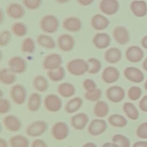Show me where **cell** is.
<instances>
[{"instance_id":"cell-1","label":"cell","mask_w":147,"mask_h":147,"mask_svg":"<svg viewBox=\"0 0 147 147\" xmlns=\"http://www.w3.org/2000/svg\"><path fill=\"white\" fill-rule=\"evenodd\" d=\"M66 68L71 75L80 76L88 72L89 67L86 60L82 58H76L67 63Z\"/></svg>"},{"instance_id":"cell-2","label":"cell","mask_w":147,"mask_h":147,"mask_svg":"<svg viewBox=\"0 0 147 147\" xmlns=\"http://www.w3.org/2000/svg\"><path fill=\"white\" fill-rule=\"evenodd\" d=\"M40 29L47 34H53L57 32L60 26V22L57 17L53 14H47L40 20Z\"/></svg>"},{"instance_id":"cell-3","label":"cell","mask_w":147,"mask_h":147,"mask_svg":"<svg viewBox=\"0 0 147 147\" xmlns=\"http://www.w3.org/2000/svg\"><path fill=\"white\" fill-rule=\"evenodd\" d=\"M48 129V123L41 119L29 123L25 128L26 134L30 137H38L43 135Z\"/></svg>"},{"instance_id":"cell-4","label":"cell","mask_w":147,"mask_h":147,"mask_svg":"<svg viewBox=\"0 0 147 147\" xmlns=\"http://www.w3.org/2000/svg\"><path fill=\"white\" fill-rule=\"evenodd\" d=\"M9 95L12 102L16 105H23L27 99V90L21 84L13 85L9 90Z\"/></svg>"},{"instance_id":"cell-5","label":"cell","mask_w":147,"mask_h":147,"mask_svg":"<svg viewBox=\"0 0 147 147\" xmlns=\"http://www.w3.org/2000/svg\"><path fill=\"white\" fill-rule=\"evenodd\" d=\"M51 134L52 138L57 141L66 139L69 134L68 124L64 121H57L54 123L51 127Z\"/></svg>"},{"instance_id":"cell-6","label":"cell","mask_w":147,"mask_h":147,"mask_svg":"<svg viewBox=\"0 0 147 147\" xmlns=\"http://www.w3.org/2000/svg\"><path fill=\"white\" fill-rule=\"evenodd\" d=\"M43 105L45 109L48 112L56 113L61 110L63 106V102L57 95L49 94L44 98Z\"/></svg>"},{"instance_id":"cell-7","label":"cell","mask_w":147,"mask_h":147,"mask_svg":"<svg viewBox=\"0 0 147 147\" xmlns=\"http://www.w3.org/2000/svg\"><path fill=\"white\" fill-rule=\"evenodd\" d=\"M8 68L14 74H24L28 68L26 60L20 56H14L11 57L7 62Z\"/></svg>"},{"instance_id":"cell-8","label":"cell","mask_w":147,"mask_h":147,"mask_svg":"<svg viewBox=\"0 0 147 147\" xmlns=\"http://www.w3.org/2000/svg\"><path fill=\"white\" fill-rule=\"evenodd\" d=\"M107 129V122L102 118L92 119L88 125V133L92 136H98L104 133Z\"/></svg>"},{"instance_id":"cell-9","label":"cell","mask_w":147,"mask_h":147,"mask_svg":"<svg viewBox=\"0 0 147 147\" xmlns=\"http://www.w3.org/2000/svg\"><path fill=\"white\" fill-rule=\"evenodd\" d=\"M56 43L59 50L64 52H69L74 49L75 40L72 35L63 33L58 36Z\"/></svg>"},{"instance_id":"cell-10","label":"cell","mask_w":147,"mask_h":147,"mask_svg":"<svg viewBox=\"0 0 147 147\" xmlns=\"http://www.w3.org/2000/svg\"><path fill=\"white\" fill-rule=\"evenodd\" d=\"M63 63L62 56L57 53H51L47 55L42 60V67L47 70H52L61 66Z\"/></svg>"},{"instance_id":"cell-11","label":"cell","mask_w":147,"mask_h":147,"mask_svg":"<svg viewBox=\"0 0 147 147\" xmlns=\"http://www.w3.org/2000/svg\"><path fill=\"white\" fill-rule=\"evenodd\" d=\"M2 123L4 127L10 132H17L22 127L21 119L14 114H7L5 115L2 119Z\"/></svg>"},{"instance_id":"cell-12","label":"cell","mask_w":147,"mask_h":147,"mask_svg":"<svg viewBox=\"0 0 147 147\" xmlns=\"http://www.w3.org/2000/svg\"><path fill=\"white\" fill-rule=\"evenodd\" d=\"M106 96L111 102L119 103L125 98V91L121 86H112L106 90Z\"/></svg>"},{"instance_id":"cell-13","label":"cell","mask_w":147,"mask_h":147,"mask_svg":"<svg viewBox=\"0 0 147 147\" xmlns=\"http://www.w3.org/2000/svg\"><path fill=\"white\" fill-rule=\"evenodd\" d=\"M99 9L103 14L113 16L118 11L119 3L117 0H101L99 3Z\"/></svg>"},{"instance_id":"cell-14","label":"cell","mask_w":147,"mask_h":147,"mask_svg":"<svg viewBox=\"0 0 147 147\" xmlns=\"http://www.w3.org/2000/svg\"><path fill=\"white\" fill-rule=\"evenodd\" d=\"M6 13L11 19L20 20L25 16V10L24 6L21 4L17 2H11L7 6Z\"/></svg>"},{"instance_id":"cell-15","label":"cell","mask_w":147,"mask_h":147,"mask_svg":"<svg viewBox=\"0 0 147 147\" xmlns=\"http://www.w3.org/2000/svg\"><path fill=\"white\" fill-rule=\"evenodd\" d=\"M89 117L84 112L77 113L72 115L70 119V123L72 127L76 130H82L88 125Z\"/></svg>"},{"instance_id":"cell-16","label":"cell","mask_w":147,"mask_h":147,"mask_svg":"<svg viewBox=\"0 0 147 147\" xmlns=\"http://www.w3.org/2000/svg\"><path fill=\"white\" fill-rule=\"evenodd\" d=\"M114 40L119 45H125L130 40V34L127 29L122 26H117L113 30Z\"/></svg>"},{"instance_id":"cell-17","label":"cell","mask_w":147,"mask_h":147,"mask_svg":"<svg viewBox=\"0 0 147 147\" xmlns=\"http://www.w3.org/2000/svg\"><path fill=\"white\" fill-rule=\"evenodd\" d=\"M119 70L113 66H108L104 68L101 74L102 80L106 84H111L116 82L119 78Z\"/></svg>"},{"instance_id":"cell-18","label":"cell","mask_w":147,"mask_h":147,"mask_svg":"<svg viewBox=\"0 0 147 147\" xmlns=\"http://www.w3.org/2000/svg\"><path fill=\"white\" fill-rule=\"evenodd\" d=\"M82 22L76 16H69L64 18L62 22L63 28L68 32H76L82 28Z\"/></svg>"},{"instance_id":"cell-19","label":"cell","mask_w":147,"mask_h":147,"mask_svg":"<svg viewBox=\"0 0 147 147\" xmlns=\"http://www.w3.org/2000/svg\"><path fill=\"white\" fill-rule=\"evenodd\" d=\"M111 39L107 33H97L95 34L92 38L94 46L98 49L107 48L111 44Z\"/></svg>"},{"instance_id":"cell-20","label":"cell","mask_w":147,"mask_h":147,"mask_svg":"<svg viewBox=\"0 0 147 147\" xmlns=\"http://www.w3.org/2000/svg\"><path fill=\"white\" fill-rule=\"evenodd\" d=\"M109 20L105 16L96 14L92 16L90 21L91 28L97 31L103 30L107 29L110 25Z\"/></svg>"},{"instance_id":"cell-21","label":"cell","mask_w":147,"mask_h":147,"mask_svg":"<svg viewBox=\"0 0 147 147\" xmlns=\"http://www.w3.org/2000/svg\"><path fill=\"white\" fill-rule=\"evenodd\" d=\"M125 78L134 83H141L144 80L143 72L138 68L134 67H127L123 71Z\"/></svg>"},{"instance_id":"cell-22","label":"cell","mask_w":147,"mask_h":147,"mask_svg":"<svg viewBox=\"0 0 147 147\" xmlns=\"http://www.w3.org/2000/svg\"><path fill=\"white\" fill-rule=\"evenodd\" d=\"M144 56L142 49L136 45L129 47L125 51L126 60L131 63H138L142 60Z\"/></svg>"},{"instance_id":"cell-23","label":"cell","mask_w":147,"mask_h":147,"mask_svg":"<svg viewBox=\"0 0 147 147\" xmlns=\"http://www.w3.org/2000/svg\"><path fill=\"white\" fill-rule=\"evenodd\" d=\"M42 104V96L37 92L31 93L28 96L26 106L29 111L36 113L39 110Z\"/></svg>"},{"instance_id":"cell-24","label":"cell","mask_w":147,"mask_h":147,"mask_svg":"<svg viewBox=\"0 0 147 147\" xmlns=\"http://www.w3.org/2000/svg\"><path fill=\"white\" fill-rule=\"evenodd\" d=\"M103 57L108 63L115 64L121 61L122 57V53L118 48L111 47L105 52Z\"/></svg>"},{"instance_id":"cell-25","label":"cell","mask_w":147,"mask_h":147,"mask_svg":"<svg viewBox=\"0 0 147 147\" xmlns=\"http://www.w3.org/2000/svg\"><path fill=\"white\" fill-rule=\"evenodd\" d=\"M36 42L41 47L47 49H53L57 43L54 38L47 34H40L36 37Z\"/></svg>"},{"instance_id":"cell-26","label":"cell","mask_w":147,"mask_h":147,"mask_svg":"<svg viewBox=\"0 0 147 147\" xmlns=\"http://www.w3.org/2000/svg\"><path fill=\"white\" fill-rule=\"evenodd\" d=\"M57 91L60 96L64 98H69L75 94L76 88L71 83L63 82L58 85Z\"/></svg>"},{"instance_id":"cell-27","label":"cell","mask_w":147,"mask_h":147,"mask_svg":"<svg viewBox=\"0 0 147 147\" xmlns=\"http://www.w3.org/2000/svg\"><path fill=\"white\" fill-rule=\"evenodd\" d=\"M130 7L133 14L137 17H143L147 14V4L144 1H133Z\"/></svg>"},{"instance_id":"cell-28","label":"cell","mask_w":147,"mask_h":147,"mask_svg":"<svg viewBox=\"0 0 147 147\" xmlns=\"http://www.w3.org/2000/svg\"><path fill=\"white\" fill-rule=\"evenodd\" d=\"M32 85L34 90L38 92L47 91L49 86L47 78L42 75H36L33 79Z\"/></svg>"},{"instance_id":"cell-29","label":"cell","mask_w":147,"mask_h":147,"mask_svg":"<svg viewBox=\"0 0 147 147\" xmlns=\"http://www.w3.org/2000/svg\"><path fill=\"white\" fill-rule=\"evenodd\" d=\"M83 105V100L79 96H75L67 102L64 105V110L68 114H73L79 110Z\"/></svg>"},{"instance_id":"cell-30","label":"cell","mask_w":147,"mask_h":147,"mask_svg":"<svg viewBox=\"0 0 147 147\" xmlns=\"http://www.w3.org/2000/svg\"><path fill=\"white\" fill-rule=\"evenodd\" d=\"M17 80L16 74L9 68H3L0 70V82L5 86L13 84Z\"/></svg>"},{"instance_id":"cell-31","label":"cell","mask_w":147,"mask_h":147,"mask_svg":"<svg viewBox=\"0 0 147 147\" xmlns=\"http://www.w3.org/2000/svg\"><path fill=\"white\" fill-rule=\"evenodd\" d=\"M92 111L95 117L99 118H102L106 117L109 114L110 107L107 102L100 100L95 103Z\"/></svg>"},{"instance_id":"cell-32","label":"cell","mask_w":147,"mask_h":147,"mask_svg":"<svg viewBox=\"0 0 147 147\" xmlns=\"http://www.w3.org/2000/svg\"><path fill=\"white\" fill-rule=\"evenodd\" d=\"M10 147H29L30 141L28 138L22 134L14 135L9 138Z\"/></svg>"},{"instance_id":"cell-33","label":"cell","mask_w":147,"mask_h":147,"mask_svg":"<svg viewBox=\"0 0 147 147\" xmlns=\"http://www.w3.org/2000/svg\"><path fill=\"white\" fill-rule=\"evenodd\" d=\"M47 75L51 81L59 82L65 78V71L63 66H60L56 69L47 71Z\"/></svg>"},{"instance_id":"cell-34","label":"cell","mask_w":147,"mask_h":147,"mask_svg":"<svg viewBox=\"0 0 147 147\" xmlns=\"http://www.w3.org/2000/svg\"><path fill=\"white\" fill-rule=\"evenodd\" d=\"M108 123L115 127H123L127 124L126 118L119 114H113L110 115L107 118Z\"/></svg>"},{"instance_id":"cell-35","label":"cell","mask_w":147,"mask_h":147,"mask_svg":"<svg viewBox=\"0 0 147 147\" xmlns=\"http://www.w3.org/2000/svg\"><path fill=\"white\" fill-rule=\"evenodd\" d=\"M36 50V42L30 37L25 38L21 42V51L22 53L28 55L33 54Z\"/></svg>"},{"instance_id":"cell-36","label":"cell","mask_w":147,"mask_h":147,"mask_svg":"<svg viewBox=\"0 0 147 147\" xmlns=\"http://www.w3.org/2000/svg\"><path fill=\"white\" fill-rule=\"evenodd\" d=\"M122 110L126 115L130 119L137 120L139 118V112L134 104L126 102L123 105Z\"/></svg>"},{"instance_id":"cell-37","label":"cell","mask_w":147,"mask_h":147,"mask_svg":"<svg viewBox=\"0 0 147 147\" xmlns=\"http://www.w3.org/2000/svg\"><path fill=\"white\" fill-rule=\"evenodd\" d=\"M11 33L17 37H23L28 33V28L26 25L22 22H16L11 26Z\"/></svg>"},{"instance_id":"cell-38","label":"cell","mask_w":147,"mask_h":147,"mask_svg":"<svg viewBox=\"0 0 147 147\" xmlns=\"http://www.w3.org/2000/svg\"><path fill=\"white\" fill-rule=\"evenodd\" d=\"M88 64V71L90 74H96L101 70L102 67V62L98 59L96 57H90L87 60Z\"/></svg>"},{"instance_id":"cell-39","label":"cell","mask_w":147,"mask_h":147,"mask_svg":"<svg viewBox=\"0 0 147 147\" xmlns=\"http://www.w3.org/2000/svg\"><path fill=\"white\" fill-rule=\"evenodd\" d=\"M112 142L118 144L120 147H130V140L121 134H114L111 138Z\"/></svg>"},{"instance_id":"cell-40","label":"cell","mask_w":147,"mask_h":147,"mask_svg":"<svg viewBox=\"0 0 147 147\" xmlns=\"http://www.w3.org/2000/svg\"><path fill=\"white\" fill-rule=\"evenodd\" d=\"M102 90L99 88H97L92 91L86 92L84 94V98L88 101L96 102L100 100V99L102 96Z\"/></svg>"},{"instance_id":"cell-41","label":"cell","mask_w":147,"mask_h":147,"mask_svg":"<svg viewBox=\"0 0 147 147\" xmlns=\"http://www.w3.org/2000/svg\"><path fill=\"white\" fill-rule=\"evenodd\" d=\"M22 3L28 10H35L41 7L42 0H22Z\"/></svg>"},{"instance_id":"cell-42","label":"cell","mask_w":147,"mask_h":147,"mask_svg":"<svg viewBox=\"0 0 147 147\" xmlns=\"http://www.w3.org/2000/svg\"><path fill=\"white\" fill-rule=\"evenodd\" d=\"M11 39V33L8 29H3L0 32V46L5 47L7 46Z\"/></svg>"},{"instance_id":"cell-43","label":"cell","mask_w":147,"mask_h":147,"mask_svg":"<svg viewBox=\"0 0 147 147\" xmlns=\"http://www.w3.org/2000/svg\"><path fill=\"white\" fill-rule=\"evenodd\" d=\"M142 95L141 89L137 86H132L127 91V96L131 100H138Z\"/></svg>"},{"instance_id":"cell-44","label":"cell","mask_w":147,"mask_h":147,"mask_svg":"<svg viewBox=\"0 0 147 147\" xmlns=\"http://www.w3.org/2000/svg\"><path fill=\"white\" fill-rule=\"evenodd\" d=\"M82 87L86 92H91L98 88L96 82L94 80L90 78L85 79L83 81Z\"/></svg>"},{"instance_id":"cell-45","label":"cell","mask_w":147,"mask_h":147,"mask_svg":"<svg viewBox=\"0 0 147 147\" xmlns=\"http://www.w3.org/2000/svg\"><path fill=\"white\" fill-rule=\"evenodd\" d=\"M11 109L10 101L5 98H1L0 99V113L5 114L8 113Z\"/></svg>"},{"instance_id":"cell-46","label":"cell","mask_w":147,"mask_h":147,"mask_svg":"<svg viewBox=\"0 0 147 147\" xmlns=\"http://www.w3.org/2000/svg\"><path fill=\"white\" fill-rule=\"evenodd\" d=\"M137 136L141 138H147V122L141 123L136 130Z\"/></svg>"},{"instance_id":"cell-47","label":"cell","mask_w":147,"mask_h":147,"mask_svg":"<svg viewBox=\"0 0 147 147\" xmlns=\"http://www.w3.org/2000/svg\"><path fill=\"white\" fill-rule=\"evenodd\" d=\"M30 147H48V145L44 140L36 138L31 142Z\"/></svg>"},{"instance_id":"cell-48","label":"cell","mask_w":147,"mask_h":147,"mask_svg":"<svg viewBox=\"0 0 147 147\" xmlns=\"http://www.w3.org/2000/svg\"><path fill=\"white\" fill-rule=\"evenodd\" d=\"M139 107L144 112H147V95L144 96L139 102Z\"/></svg>"},{"instance_id":"cell-49","label":"cell","mask_w":147,"mask_h":147,"mask_svg":"<svg viewBox=\"0 0 147 147\" xmlns=\"http://www.w3.org/2000/svg\"><path fill=\"white\" fill-rule=\"evenodd\" d=\"M95 0H76L78 4L83 6H88L92 5Z\"/></svg>"},{"instance_id":"cell-50","label":"cell","mask_w":147,"mask_h":147,"mask_svg":"<svg viewBox=\"0 0 147 147\" xmlns=\"http://www.w3.org/2000/svg\"><path fill=\"white\" fill-rule=\"evenodd\" d=\"M132 147H147V141H138L135 142Z\"/></svg>"},{"instance_id":"cell-51","label":"cell","mask_w":147,"mask_h":147,"mask_svg":"<svg viewBox=\"0 0 147 147\" xmlns=\"http://www.w3.org/2000/svg\"><path fill=\"white\" fill-rule=\"evenodd\" d=\"M102 147H120V146L118 144L113 142H106L102 145Z\"/></svg>"},{"instance_id":"cell-52","label":"cell","mask_w":147,"mask_h":147,"mask_svg":"<svg viewBox=\"0 0 147 147\" xmlns=\"http://www.w3.org/2000/svg\"><path fill=\"white\" fill-rule=\"evenodd\" d=\"M9 144L5 139L3 138H0V147H9Z\"/></svg>"},{"instance_id":"cell-53","label":"cell","mask_w":147,"mask_h":147,"mask_svg":"<svg viewBox=\"0 0 147 147\" xmlns=\"http://www.w3.org/2000/svg\"><path fill=\"white\" fill-rule=\"evenodd\" d=\"M141 45L146 49H147V35L144 36L142 40H141Z\"/></svg>"},{"instance_id":"cell-54","label":"cell","mask_w":147,"mask_h":147,"mask_svg":"<svg viewBox=\"0 0 147 147\" xmlns=\"http://www.w3.org/2000/svg\"><path fill=\"white\" fill-rule=\"evenodd\" d=\"M82 147H98V146L94 142H88L83 144Z\"/></svg>"},{"instance_id":"cell-55","label":"cell","mask_w":147,"mask_h":147,"mask_svg":"<svg viewBox=\"0 0 147 147\" xmlns=\"http://www.w3.org/2000/svg\"><path fill=\"white\" fill-rule=\"evenodd\" d=\"M142 67L143 69L147 72V57L144 60V61L142 63Z\"/></svg>"},{"instance_id":"cell-56","label":"cell","mask_w":147,"mask_h":147,"mask_svg":"<svg viewBox=\"0 0 147 147\" xmlns=\"http://www.w3.org/2000/svg\"><path fill=\"white\" fill-rule=\"evenodd\" d=\"M0 16H1V24H2L3 20H4V14H3V11L2 8L0 9Z\"/></svg>"},{"instance_id":"cell-57","label":"cell","mask_w":147,"mask_h":147,"mask_svg":"<svg viewBox=\"0 0 147 147\" xmlns=\"http://www.w3.org/2000/svg\"><path fill=\"white\" fill-rule=\"evenodd\" d=\"M57 3H61V4H63V3H68L71 0H55Z\"/></svg>"},{"instance_id":"cell-58","label":"cell","mask_w":147,"mask_h":147,"mask_svg":"<svg viewBox=\"0 0 147 147\" xmlns=\"http://www.w3.org/2000/svg\"><path fill=\"white\" fill-rule=\"evenodd\" d=\"M144 88L147 91V80H146V81L145 82V83L144 84Z\"/></svg>"},{"instance_id":"cell-59","label":"cell","mask_w":147,"mask_h":147,"mask_svg":"<svg viewBox=\"0 0 147 147\" xmlns=\"http://www.w3.org/2000/svg\"><path fill=\"white\" fill-rule=\"evenodd\" d=\"M66 147H72V146H66Z\"/></svg>"}]
</instances>
